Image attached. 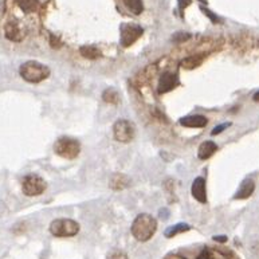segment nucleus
I'll return each mask as SVG.
<instances>
[{"label":"nucleus","mask_w":259,"mask_h":259,"mask_svg":"<svg viewBox=\"0 0 259 259\" xmlns=\"http://www.w3.org/2000/svg\"><path fill=\"white\" fill-rule=\"evenodd\" d=\"M50 232L57 238H70L80 232V225L73 219H55L50 225Z\"/></svg>","instance_id":"nucleus-4"},{"label":"nucleus","mask_w":259,"mask_h":259,"mask_svg":"<svg viewBox=\"0 0 259 259\" xmlns=\"http://www.w3.org/2000/svg\"><path fill=\"white\" fill-rule=\"evenodd\" d=\"M130 184V180L124 173H113L109 178V187L114 191H121Z\"/></svg>","instance_id":"nucleus-13"},{"label":"nucleus","mask_w":259,"mask_h":259,"mask_svg":"<svg viewBox=\"0 0 259 259\" xmlns=\"http://www.w3.org/2000/svg\"><path fill=\"white\" fill-rule=\"evenodd\" d=\"M178 83V80L176 74H172V73H164V74L160 77V81H159V93L160 94H164V93H168L173 90L176 85Z\"/></svg>","instance_id":"nucleus-9"},{"label":"nucleus","mask_w":259,"mask_h":259,"mask_svg":"<svg viewBox=\"0 0 259 259\" xmlns=\"http://www.w3.org/2000/svg\"><path fill=\"white\" fill-rule=\"evenodd\" d=\"M191 192H192V196L199 203H202V204L207 203V187H206V180L203 178L199 176L194 180L192 187H191Z\"/></svg>","instance_id":"nucleus-8"},{"label":"nucleus","mask_w":259,"mask_h":259,"mask_svg":"<svg viewBox=\"0 0 259 259\" xmlns=\"http://www.w3.org/2000/svg\"><path fill=\"white\" fill-rule=\"evenodd\" d=\"M157 230V222L149 213H140L132 225L133 236L140 242H148Z\"/></svg>","instance_id":"nucleus-1"},{"label":"nucleus","mask_w":259,"mask_h":259,"mask_svg":"<svg viewBox=\"0 0 259 259\" xmlns=\"http://www.w3.org/2000/svg\"><path fill=\"white\" fill-rule=\"evenodd\" d=\"M113 134L118 143H130L136 136V127L129 120H118L113 125Z\"/></svg>","instance_id":"nucleus-6"},{"label":"nucleus","mask_w":259,"mask_h":259,"mask_svg":"<svg viewBox=\"0 0 259 259\" xmlns=\"http://www.w3.org/2000/svg\"><path fill=\"white\" fill-rule=\"evenodd\" d=\"M46 181L38 175H27L23 178L22 190L26 196H39L46 190Z\"/></svg>","instance_id":"nucleus-7"},{"label":"nucleus","mask_w":259,"mask_h":259,"mask_svg":"<svg viewBox=\"0 0 259 259\" xmlns=\"http://www.w3.org/2000/svg\"><path fill=\"white\" fill-rule=\"evenodd\" d=\"M197 259H228L227 255L220 253L218 250H212V248H206Z\"/></svg>","instance_id":"nucleus-21"},{"label":"nucleus","mask_w":259,"mask_h":259,"mask_svg":"<svg viewBox=\"0 0 259 259\" xmlns=\"http://www.w3.org/2000/svg\"><path fill=\"white\" fill-rule=\"evenodd\" d=\"M180 125H183L185 128H204L208 124L207 117H204L202 114H195V115H187L180 118Z\"/></svg>","instance_id":"nucleus-12"},{"label":"nucleus","mask_w":259,"mask_h":259,"mask_svg":"<svg viewBox=\"0 0 259 259\" xmlns=\"http://www.w3.org/2000/svg\"><path fill=\"white\" fill-rule=\"evenodd\" d=\"M216 150H218V145L215 144L213 141H204V143L200 144L199 149H197V157L200 160H207Z\"/></svg>","instance_id":"nucleus-14"},{"label":"nucleus","mask_w":259,"mask_h":259,"mask_svg":"<svg viewBox=\"0 0 259 259\" xmlns=\"http://www.w3.org/2000/svg\"><path fill=\"white\" fill-rule=\"evenodd\" d=\"M144 30L141 26L133 23H122L120 26V43L122 47L132 46L134 42H137Z\"/></svg>","instance_id":"nucleus-5"},{"label":"nucleus","mask_w":259,"mask_h":259,"mask_svg":"<svg viewBox=\"0 0 259 259\" xmlns=\"http://www.w3.org/2000/svg\"><path fill=\"white\" fill-rule=\"evenodd\" d=\"M230 125H231L230 122H225V124H222V125H218V127L213 128V130L211 132V134H212V136H216V134H219V133L223 132L226 128H228Z\"/></svg>","instance_id":"nucleus-24"},{"label":"nucleus","mask_w":259,"mask_h":259,"mask_svg":"<svg viewBox=\"0 0 259 259\" xmlns=\"http://www.w3.org/2000/svg\"><path fill=\"white\" fill-rule=\"evenodd\" d=\"M124 6L127 7L129 11L134 14V15H140L144 11V4L143 0H122Z\"/></svg>","instance_id":"nucleus-19"},{"label":"nucleus","mask_w":259,"mask_h":259,"mask_svg":"<svg viewBox=\"0 0 259 259\" xmlns=\"http://www.w3.org/2000/svg\"><path fill=\"white\" fill-rule=\"evenodd\" d=\"M109 259H128V255L125 253H122V251L115 250V251H113V253L110 254Z\"/></svg>","instance_id":"nucleus-25"},{"label":"nucleus","mask_w":259,"mask_h":259,"mask_svg":"<svg viewBox=\"0 0 259 259\" xmlns=\"http://www.w3.org/2000/svg\"><path fill=\"white\" fill-rule=\"evenodd\" d=\"M253 99L255 101V102H259V92H257L255 94H254Z\"/></svg>","instance_id":"nucleus-28"},{"label":"nucleus","mask_w":259,"mask_h":259,"mask_svg":"<svg viewBox=\"0 0 259 259\" xmlns=\"http://www.w3.org/2000/svg\"><path fill=\"white\" fill-rule=\"evenodd\" d=\"M258 46H259V42H258Z\"/></svg>","instance_id":"nucleus-30"},{"label":"nucleus","mask_w":259,"mask_h":259,"mask_svg":"<svg viewBox=\"0 0 259 259\" xmlns=\"http://www.w3.org/2000/svg\"><path fill=\"white\" fill-rule=\"evenodd\" d=\"M200 10H202L204 15H207V16L211 19V22H212V23H222V19H220L216 14H213L211 10H208L207 7L200 6Z\"/></svg>","instance_id":"nucleus-23"},{"label":"nucleus","mask_w":259,"mask_h":259,"mask_svg":"<svg viewBox=\"0 0 259 259\" xmlns=\"http://www.w3.org/2000/svg\"><path fill=\"white\" fill-rule=\"evenodd\" d=\"M4 35L8 41L12 42H22L24 38L23 31L17 24V22H8L4 26Z\"/></svg>","instance_id":"nucleus-11"},{"label":"nucleus","mask_w":259,"mask_h":259,"mask_svg":"<svg viewBox=\"0 0 259 259\" xmlns=\"http://www.w3.org/2000/svg\"><path fill=\"white\" fill-rule=\"evenodd\" d=\"M254 191H255V183H254V180L246 178V180H243L241 185H239V188L236 190L234 199H235V200H244V199H248V197L254 194Z\"/></svg>","instance_id":"nucleus-10"},{"label":"nucleus","mask_w":259,"mask_h":259,"mask_svg":"<svg viewBox=\"0 0 259 259\" xmlns=\"http://www.w3.org/2000/svg\"><path fill=\"white\" fill-rule=\"evenodd\" d=\"M191 3H192V0H178V8L180 10H185Z\"/></svg>","instance_id":"nucleus-26"},{"label":"nucleus","mask_w":259,"mask_h":259,"mask_svg":"<svg viewBox=\"0 0 259 259\" xmlns=\"http://www.w3.org/2000/svg\"><path fill=\"white\" fill-rule=\"evenodd\" d=\"M102 99H104L106 104L117 105L120 102V93L115 90L114 87H109L102 93Z\"/></svg>","instance_id":"nucleus-17"},{"label":"nucleus","mask_w":259,"mask_h":259,"mask_svg":"<svg viewBox=\"0 0 259 259\" xmlns=\"http://www.w3.org/2000/svg\"><path fill=\"white\" fill-rule=\"evenodd\" d=\"M54 152L66 160H74L81 152V144L78 140L71 137H59L54 143Z\"/></svg>","instance_id":"nucleus-3"},{"label":"nucleus","mask_w":259,"mask_h":259,"mask_svg":"<svg viewBox=\"0 0 259 259\" xmlns=\"http://www.w3.org/2000/svg\"><path fill=\"white\" fill-rule=\"evenodd\" d=\"M80 52L83 58H87V59H92V61H96L98 58L102 57V52L98 49L97 46H93V45H86V46L80 47Z\"/></svg>","instance_id":"nucleus-16"},{"label":"nucleus","mask_w":259,"mask_h":259,"mask_svg":"<svg viewBox=\"0 0 259 259\" xmlns=\"http://www.w3.org/2000/svg\"><path fill=\"white\" fill-rule=\"evenodd\" d=\"M19 73L24 81L30 82V83H41L42 81L49 78L50 69L36 61H29V62H24L19 67Z\"/></svg>","instance_id":"nucleus-2"},{"label":"nucleus","mask_w":259,"mask_h":259,"mask_svg":"<svg viewBox=\"0 0 259 259\" xmlns=\"http://www.w3.org/2000/svg\"><path fill=\"white\" fill-rule=\"evenodd\" d=\"M17 6L20 7V10L24 12H34L36 11V8H38V0H16Z\"/></svg>","instance_id":"nucleus-20"},{"label":"nucleus","mask_w":259,"mask_h":259,"mask_svg":"<svg viewBox=\"0 0 259 259\" xmlns=\"http://www.w3.org/2000/svg\"><path fill=\"white\" fill-rule=\"evenodd\" d=\"M192 38V35L188 34V32H184V31H178L172 35V42L173 43H185L187 41H190Z\"/></svg>","instance_id":"nucleus-22"},{"label":"nucleus","mask_w":259,"mask_h":259,"mask_svg":"<svg viewBox=\"0 0 259 259\" xmlns=\"http://www.w3.org/2000/svg\"><path fill=\"white\" fill-rule=\"evenodd\" d=\"M203 61H204V54H194V55H190V57L184 58L183 61H181V66L187 70H192L197 67V66H200L203 64Z\"/></svg>","instance_id":"nucleus-15"},{"label":"nucleus","mask_w":259,"mask_h":259,"mask_svg":"<svg viewBox=\"0 0 259 259\" xmlns=\"http://www.w3.org/2000/svg\"><path fill=\"white\" fill-rule=\"evenodd\" d=\"M191 230V226L187 225V223H178V225L172 226L165 230V236L167 238H173V236L178 235V234H183V232H187V231Z\"/></svg>","instance_id":"nucleus-18"},{"label":"nucleus","mask_w":259,"mask_h":259,"mask_svg":"<svg viewBox=\"0 0 259 259\" xmlns=\"http://www.w3.org/2000/svg\"><path fill=\"white\" fill-rule=\"evenodd\" d=\"M199 1H202V3H206V4H207V0H199Z\"/></svg>","instance_id":"nucleus-29"},{"label":"nucleus","mask_w":259,"mask_h":259,"mask_svg":"<svg viewBox=\"0 0 259 259\" xmlns=\"http://www.w3.org/2000/svg\"><path fill=\"white\" fill-rule=\"evenodd\" d=\"M213 241H215V242H219V243H225V242H227V236L226 235L213 236Z\"/></svg>","instance_id":"nucleus-27"}]
</instances>
